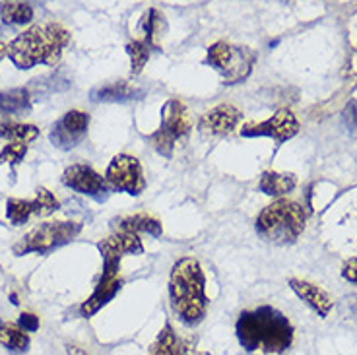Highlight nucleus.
<instances>
[{
	"label": "nucleus",
	"instance_id": "4",
	"mask_svg": "<svg viewBox=\"0 0 357 355\" xmlns=\"http://www.w3.org/2000/svg\"><path fill=\"white\" fill-rule=\"evenodd\" d=\"M307 223V212L299 202L278 198L268 204L257 218V233L268 243L274 245H291L301 237Z\"/></svg>",
	"mask_w": 357,
	"mask_h": 355
},
{
	"label": "nucleus",
	"instance_id": "36",
	"mask_svg": "<svg viewBox=\"0 0 357 355\" xmlns=\"http://www.w3.org/2000/svg\"><path fill=\"white\" fill-rule=\"evenodd\" d=\"M0 326H2V319H0Z\"/></svg>",
	"mask_w": 357,
	"mask_h": 355
},
{
	"label": "nucleus",
	"instance_id": "26",
	"mask_svg": "<svg viewBox=\"0 0 357 355\" xmlns=\"http://www.w3.org/2000/svg\"><path fill=\"white\" fill-rule=\"evenodd\" d=\"M150 51L152 49L146 45V41H138V39H134V41L126 45V53H128V59H130V72L134 76H138L144 70V66L148 64Z\"/></svg>",
	"mask_w": 357,
	"mask_h": 355
},
{
	"label": "nucleus",
	"instance_id": "25",
	"mask_svg": "<svg viewBox=\"0 0 357 355\" xmlns=\"http://www.w3.org/2000/svg\"><path fill=\"white\" fill-rule=\"evenodd\" d=\"M0 138H6L16 144H29L39 138V128L36 125H26V123H14V121H4L0 123Z\"/></svg>",
	"mask_w": 357,
	"mask_h": 355
},
{
	"label": "nucleus",
	"instance_id": "12",
	"mask_svg": "<svg viewBox=\"0 0 357 355\" xmlns=\"http://www.w3.org/2000/svg\"><path fill=\"white\" fill-rule=\"evenodd\" d=\"M89 126V115L78 109L64 113L51 128L49 140L59 150H72L86 138Z\"/></svg>",
	"mask_w": 357,
	"mask_h": 355
},
{
	"label": "nucleus",
	"instance_id": "32",
	"mask_svg": "<svg viewBox=\"0 0 357 355\" xmlns=\"http://www.w3.org/2000/svg\"><path fill=\"white\" fill-rule=\"evenodd\" d=\"M4 56H8V45L4 43V41H0V61H2Z\"/></svg>",
	"mask_w": 357,
	"mask_h": 355
},
{
	"label": "nucleus",
	"instance_id": "28",
	"mask_svg": "<svg viewBox=\"0 0 357 355\" xmlns=\"http://www.w3.org/2000/svg\"><path fill=\"white\" fill-rule=\"evenodd\" d=\"M342 115H344V123H346V126L351 130V134H356L357 136V101L356 99H351V101H349Z\"/></svg>",
	"mask_w": 357,
	"mask_h": 355
},
{
	"label": "nucleus",
	"instance_id": "13",
	"mask_svg": "<svg viewBox=\"0 0 357 355\" xmlns=\"http://www.w3.org/2000/svg\"><path fill=\"white\" fill-rule=\"evenodd\" d=\"M299 133V123L289 109H280L274 115L262 121V123H247L241 128V136L247 138H257V136H266L276 142H286Z\"/></svg>",
	"mask_w": 357,
	"mask_h": 355
},
{
	"label": "nucleus",
	"instance_id": "15",
	"mask_svg": "<svg viewBox=\"0 0 357 355\" xmlns=\"http://www.w3.org/2000/svg\"><path fill=\"white\" fill-rule=\"evenodd\" d=\"M241 121V111L237 107L218 105L210 111H206L204 115L198 121V130L204 134H212V136H225L231 134Z\"/></svg>",
	"mask_w": 357,
	"mask_h": 355
},
{
	"label": "nucleus",
	"instance_id": "3",
	"mask_svg": "<svg viewBox=\"0 0 357 355\" xmlns=\"http://www.w3.org/2000/svg\"><path fill=\"white\" fill-rule=\"evenodd\" d=\"M70 31L56 22L31 26L10 41L8 56L20 70H29L37 64L54 66L70 45Z\"/></svg>",
	"mask_w": 357,
	"mask_h": 355
},
{
	"label": "nucleus",
	"instance_id": "5",
	"mask_svg": "<svg viewBox=\"0 0 357 355\" xmlns=\"http://www.w3.org/2000/svg\"><path fill=\"white\" fill-rule=\"evenodd\" d=\"M204 63L220 72L225 86H235L250 76V72L257 64V53L245 45L218 41L208 47Z\"/></svg>",
	"mask_w": 357,
	"mask_h": 355
},
{
	"label": "nucleus",
	"instance_id": "16",
	"mask_svg": "<svg viewBox=\"0 0 357 355\" xmlns=\"http://www.w3.org/2000/svg\"><path fill=\"white\" fill-rule=\"evenodd\" d=\"M289 287L294 289V293L303 299L312 311L317 312L321 319H326L331 315L332 307H334V301L331 299V295L321 289L319 285L311 284V282H305V280H299V278H291L289 280Z\"/></svg>",
	"mask_w": 357,
	"mask_h": 355
},
{
	"label": "nucleus",
	"instance_id": "35",
	"mask_svg": "<svg viewBox=\"0 0 357 355\" xmlns=\"http://www.w3.org/2000/svg\"><path fill=\"white\" fill-rule=\"evenodd\" d=\"M197 355H210V354H208V352H198Z\"/></svg>",
	"mask_w": 357,
	"mask_h": 355
},
{
	"label": "nucleus",
	"instance_id": "6",
	"mask_svg": "<svg viewBox=\"0 0 357 355\" xmlns=\"http://www.w3.org/2000/svg\"><path fill=\"white\" fill-rule=\"evenodd\" d=\"M82 231L80 222H45L27 231L26 235L12 247L16 257L24 255H47L63 245L70 243Z\"/></svg>",
	"mask_w": 357,
	"mask_h": 355
},
{
	"label": "nucleus",
	"instance_id": "9",
	"mask_svg": "<svg viewBox=\"0 0 357 355\" xmlns=\"http://www.w3.org/2000/svg\"><path fill=\"white\" fill-rule=\"evenodd\" d=\"M61 208L59 198L47 190L45 187H39L36 190L33 200H22V198H10L6 202V218L12 225H24L29 222L31 216L47 218Z\"/></svg>",
	"mask_w": 357,
	"mask_h": 355
},
{
	"label": "nucleus",
	"instance_id": "34",
	"mask_svg": "<svg viewBox=\"0 0 357 355\" xmlns=\"http://www.w3.org/2000/svg\"><path fill=\"white\" fill-rule=\"evenodd\" d=\"M354 315H356V319H357V303L354 305Z\"/></svg>",
	"mask_w": 357,
	"mask_h": 355
},
{
	"label": "nucleus",
	"instance_id": "18",
	"mask_svg": "<svg viewBox=\"0 0 357 355\" xmlns=\"http://www.w3.org/2000/svg\"><path fill=\"white\" fill-rule=\"evenodd\" d=\"M150 355H188V344L177 336L171 322H165L153 342Z\"/></svg>",
	"mask_w": 357,
	"mask_h": 355
},
{
	"label": "nucleus",
	"instance_id": "14",
	"mask_svg": "<svg viewBox=\"0 0 357 355\" xmlns=\"http://www.w3.org/2000/svg\"><path fill=\"white\" fill-rule=\"evenodd\" d=\"M98 249L103 257V262H121V258L126 255H142L144 245L140 235H136V233L113 231L107 239L99 243Z\"/></svg>",
	"mask_w": 357,
	"mask_h": 355
},
{
	"label": "nucleus",
	"instance_id": "30",
	"mask_svg": "<svg viewBox=\"0 0 357 355\" xmlns=\"http://www.w3.org/2000/svg\"><path fill=\"white\" fill-rule=\"evenodd\" d=\"M342 278H344L346 282H349V284L357 285V257L349 258L348 262L342 266Z\"/></svg>",
	"mask_w": 357,
	"mask_h": 355
},
{
	"label": "nucleus",
	"instance_id": "23",
	"mask_svg": "<svg viewBox=\"0 0 357 355\" xmlns=\"http://www.w3.org/2000/svg\"><path fill=\"white\" fill-rule=\"evenodd\" d=\"M144 33H146V45L153 49V51H160L161 49V39H163V33H165V18L158 8H150L146 14H144L142 20Z\"/></svg>",
	"mask_w": 357,
	"mask_h": 355
},
{
	"label": "nucleus",
	"instance_id": "31",
	"mask_svg": "<svg viewBox=\"0 0 357 355\" xmlns=\"http://www.w3.org/2000/svg\"><path fill=\"white\" fill-rule=\"evenodd\" d=\"M66 354L68 355H91V354H88L84 347L76 346V344H66Z\"/></svg>",
	"mask_w": 357,
	"mask_h": 355
},
{
	"label": "nucleus",
	"instance_id": "11",
	"mask_svg": "<svg viewBox=\"0 0 357 355\" xmlns=\"http://www.w3.org/2000/svg\"><path fill=\"white\" fill-rule=\"evenodd\" d=\"M119 266H121V262H103V272H101L96 289L91 292L86 301L82 303L80 315L84 319H91L93 315H98L116 293L121 292L123 278L119 274Z\"/></svg>",
	"mask_w": 357,
	"mask_h": 355
},
{
	"label": "nucleus",
	"instance_id": "24",
	"mask_svg": "<svg viewBox=\"0 0 357 355\" xmlns=\"http://www.w3.org/2000/svg\"><path fill=\"white\" fill-rule=\"evenodd\" d=\"M33 16V6L27 2H0V20L6 26H27Z\"/></svg>",
	"mask_w": 357,
	"mask_h": 355
},
{
	"label": "nucleus",
	"instance_id": "10",
	"mask_svg": "<svg viewBox=\"0 0 357 355\" xmlns=\"http://www.w3.org/2000/svg\"><path fill=\"white\" fill-rule=\"evenodd\" d=\"M63 183L68 188H72L74 192L89 196L98 202L105 200L109 196V190H111L107 179L101 177L96 169L91 165H86V163H74L70 167L64 169Z\"/></svg>",
	"mask_w": 357,
	"mask_h": 355
},
{
	"label": "nucleus",
	"instance_id": "7",
	"mask_svg": "<svg viewBox=\"0 0 357 355\" xmlns=\"http://www.w3.org/2000/svg\"><path fill=\"white\" fill-rule=\"evenodd\" d=\"M190 130H192V121L185 103L178 99H169L161 109V125L150 136V142L163 158H171L175 144L187 138Z\"/></svg>",
	"mask_w": 357,
	"mask_h": 355
},
{
	"label": "nucleus",
	"instance_id": "21",
	"mask_svg": "<svg viewBox=\"0 0 357 355\" xmlns=\"http://www.w3.org/2000/svg\"><path fill=\"white\" fill-rule=\"evenodd\" d=\"M0 346L12 355H24L29 352L31 340H29V334L20 328L18 324L2 322V326H0Z\"/></svg>",
	"mask_w": 357,
	"mask_h": 355
},
{
	"label": "nucleus",
	"instance_id": "2",
	"mask_svg": "<svg viewBox=\"0 0 357 355\" xmlns=\"http://www.w3.org/2000/svg\"><path fill=\"white\" fill-rule=\"evenodd\" d=\"M171 309L183 324L197 326L208 312L206 275L197 258H178L169 275Z\"/></svg>",
	"mask_w": 357,
	"mask_h": 355
},
{
	"label": "nucleus",
	"instance_id": "27",
	"mask_svg": "<svg viewBox=\"0 0 357 355\" xmlns=\"http://www.w3.org/2000/svg\"><path fill=\"white\" fill-rule=\"evenodd\" d=\"M27 153V146L26 144H16L12 142L8 146H4L0 150V165L2 163H10V165H16L20 161H24Z\"/></svg>",
	"mask_w": 357,
	"mask_h": 355
},
{
	"label": "nucleus",
	"instance_id": "19",
	"mask_svg": "<svg viewBox=\"0 0 357 355\" xmlns=\"http://www.w3.org/2000/svg\"><path fill=\"white\" fill-rule=\"evenodd\" d=\"M115 231H130V233H148L152 237H161V223L148 213H134V216H126L121 220L113 222Z\"/></svg>",
	"mask_w": 357,
	"mask_h": 355
},
{
	"label": "nucleus",
	"instance_id": "22",
	"mask_svg": "<svg viewBox=\"0 0 357 355\" xmlns=\"http://www.w3.org/2000/svg\"><path fill=\"white\" fill-rule=\"evenodd\" d=\"M31 105V91L27 88H14L0 91V116L26 113Z\"/></svg>",
	"mask_w": 357,
	"mask_h": 355
},
{
	"label": "nucleus",
	"instance_id": "29",
	"mask_svg": "<svg viewBox=\"0 0 357 355\" xmlns=\"http://www.w3.org/2000/svg\"><path fill=\"white\" fill-rule=\"evenodd\" d=\"M39 317L37 315H33V312H22L18 319V326L24 332H36V330H39Z\"/></svg>",
	"mask_w": 357,
	"mask_h": 355
},
{
	"label": "nucleus",
	"instance_id": "33",
	"mask_svg": "<svg viewBox=\"0 0 357 355\" xmlns=\"http://www.w3.org/2000/svg\"><path fill=\"white\" fill-rule=\"evenodd\" d=\"M10 297H12V303H14V305H18V297H16V293H12Z\"/></svg>",
	"mask_w": 357,
	"mask_h": 355
},
{
	"label": "nucleus",
	"instance_id": "17",
	"mask_svg": "<svg viewBox=\"0 0 357 355\" xmlns=\"http://www.w3.org/2000/svg\"><path fill=\"white\" fill-rule=\"evenodd\" d=\"M144 96L142 88H136L134 84L126 80L99 86L89 91V99L93 103H113V101H130V99H140Z\"/></svg>",
	"mask_w": 357,
	"mask_h": 355
},
{
	"label": "nucleus",
	"instance_id": "1",
	"mask_svg": "<svg viewBox=\"0 0 357 355\" xmlns=\"http://www.w3.org/2000/svg\"><path fill=\"white\" fill-rule=\"evenodd\" d=\"M294 324L274 307L243 311L235 324V334L245 352L280 355L294 344Z\"/></svg>",
	"mask_w": 357,
	"mask_h": 355
},
{
	"label": "nucleus",
	"instance_id": "20",
	"mask_svg": "<svg viewBox=\"0 0 357 355\" xmlns=\"http://www.w3.org/2000/svg\"><path fill=\"white\" fill-rule=\"evenodd\" d=\"M297 185V181L291 173H276V171H264L259 181V188L266 196L282 198L287 192H291Z\"/></svg>",
	"mask_w": 357,
	"mask_h": 355
},
{
	"label": "nucleus",
	"instance_id": "8",
	"mask_svg": "<svg viewBox=\"0 0 357 355\" xmlns=\"http://www.w3.org/2000/svg\"><path fill=\"white\" fill-rule=\"evenodd\" d=\"M105 179H107L109 187L130 196H140L146 188L142 165L128 153H119L111 160Z\"/></svg>",
	"mask_w": 357,
	"mask_h": 355
}]
</instances>
